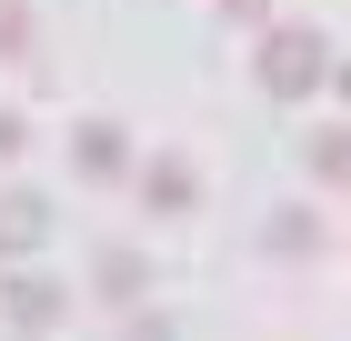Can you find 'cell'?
I'll return each mask as SVG.
<instances>
[{
  "instance_id": "obj_1",
  "label": "cell",
  "mask_w": 351,
  "mask_h": 341,
  "mask_svg": "<svg viewBox=\"0 0 351 341\" xmlns=\"http://www.w3.org/2000/svg\"><path fill=\"white\" fill-rule=\"evenodd\" d=\"M261 80L271 91H311V80H322V40H311V30H281L261 51Z\"/></svg>"
},
{
  "instance_id": "obj_2",
  "label": "cell",
  "mask_w": 351,
  "mask_h": 341,
  "mask_svg": "<svg viewBox=\"0 0 351 341\" xmlns=\"http://www.w3.org/2000/svg\"><path fill=\"white\" fill-rule=\"evenodd\" d=\"M40 241V201H0V251H30Z\"/></svg>"
},
{
  "instance_id": "obj_3",
  "label": "cell",
  "mask_w": 351,
  "mask_h": 341,
  "mask_svg": "<svg viewBox=\"0 0 351 341\" xmlns=\"http://www.w3.org/2000/svg\"><path fill=\"white\" fill-rule=\"evenodd\" d=\"M10 321H21V331H40V321H51V291L21 281V291H10Z\"/></svg>"
},
{
  "instance_id": "obj_4",
  "label": "cell",
  "mask_w": 351,
  "mask_h": 341,
  "mask_svg": "<svg viewBox=\"0 0 351 341\" xmlns=\"http://www.w3.org/2000/svg\"><path fill=\"white\" fill-rule=\"evenodd\" d=\"M0 51H21V10H0Z\"/></svg>"
},
{
  "instance_id": "obj_5",
  "label": "cell",
  "mask_w": 351,
  "mask_h": 341,
  "mask_svg": "<svg viewBox=\"0 0 351 341\" xmlns=\"http://www.w3.org/2000/svg\"><path fill=\"white\" fill-rule=\"evenodd\" d=\"M0 151H21V121H0Z\"/></svg>"
},
{
  "instance_id": "obj_6",
  "label": "cell",
  "mask_w": 351,
  "mask_h": 341,
  "mask_svg": "<svg viewBox=\"0 0 351 341\" xmlns=\"http://www.w3.org/2000/svg\"><path fill=\"white\" fill-rule=\"evenodd\" d=\"M231 10H241V21H261V10H271V0H231Z\"/></svg>"
}]
</instances>
